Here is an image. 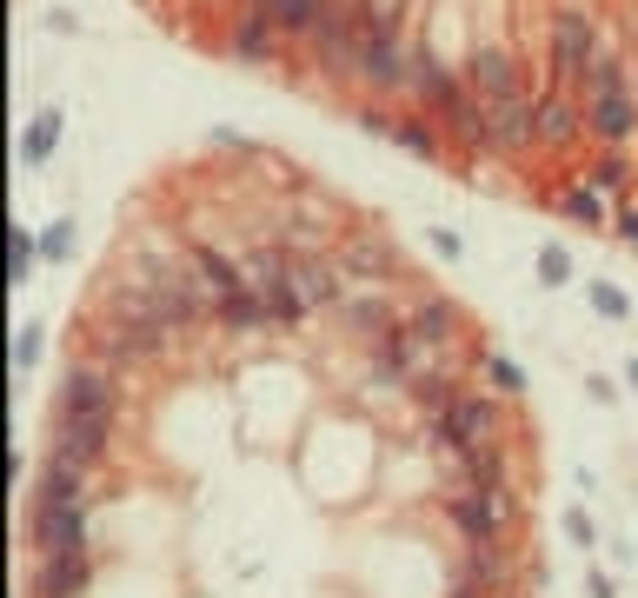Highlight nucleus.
Here are the masks:
<instances>
[{
    "label": "nucleus",
    "mask_w": 638,
    "mask_h": 598,
    "mask_svg": "<svg viewBox=\"0 0 638 598\" xmlns=\"http://www.w3.org/2000/svg\"><path fill=\"white\" fill-rule=\"evenodd\" d=\"M632 386H638V359H632Z\"/></svg>",
    "instance_id": "nucleus-36"
},
{
    "label": "nucleus",
    "mask_w": 638,
    "mask_h": 598,
    "mask_svg": "<svg viewBox=\"0 0 638 598\" xmlns=\"http://www.w3.org/2000/svg\"><path fill=\"white\" fill-rule=\"evenodd\" d=\"M419 446H426L433 459H446V453H459V446H506V413H499L493 393L459 386L446 406L419 413Z\"/></svg>",
    "instance_id": "nucleus-1"
},
{
    "label": "nucleus",
    "mask_w": 638,
    "mask_h": 598,
    "mask_svg": "<svg viewBox=\"0 0 638 598\" xmlns=\"http://www.w3.org/2000/svg\"><path fill=\"white\" fill-rule=\"evenodd\" d=\"M539 146V126H533V93H513V100H486V153H533Z\"/></svg>",
    "instance_id": "nucleus-12"
},
{
    "label": "nucleus",
    "mask_w": 638,
    "mask_h": 598,
    "mask_svg": "<svg viewBox=\"0 0 638 598\" xmlns=\"http://www.w3.org/2000/svg\"><path fill=\"white\" fill-rule=\"evenodd\" d=\"M107 453H113V419H60V413L47 419V459L93 473V466H107Z\"/></svg>",
    "instance_id": "nucleus-7"
},
{
    "label": "nucleus",
    "mask_w": 638,
    "mask_h": 598,
    "mask_svg": "<svg viewBox=\"0 0 638 598\" xmlns=\"http://www.w3.org/2000/svg\"><path fill=\"white\" fill-rule=\"evenodd\" d=\"M479 366H486V379H493V393H506V399H513V393L526 386V379H519V366H513V359H499V353H486Z\"/></svg>",
    "instance_id": "nucleus-28"
},
{
    "label": "nucleus",
    "mask_w": 638,
    "mask_h": 598,
    "mask_svg": "<svg viewBox=\"0 0 638 598\" xmlns=\"http://www.w3.org/2000/svg\"><path fill=\"white\" fill-rule=\"evenodd\" d=\"M253 7H260L286 40H306V33L320 27V13H326V0H253Z\"/></svg>",
    "instance_id": "nucleus-21"
},
{
    "label": "nucleus",
    "mask_w": 638,
    "mask_h": 598,
    "mask_svg": "<svg viewBox=\"0 0 638 598\" xmlns=\"http://www.w3.org/2000/svg\"><path fill=\"white\" fill-rule=\"evenodd\" d=\"M33 253H40V240H27V233L13 226V233H7V266H13V280L33 273Z\"/></svg>",
    "instance_id": "nucleus-26"
},
{
    "label": "nucleus",
    "mask_w": 638,
    "mask_h": 598,
    "mask_svg": "<svg viewBox=\"0 0 638 598\" xmlns=\"http://www.w3.org/2000/svg\"><path fill=\"white\" fill-rule=\"evenodd\" d=\"M33 553H93L80 506H33Z\"/></svg>",
    "instance_id": "nucleus-17"
},
{
    "label": "nucleus",
    "mask_w": 638,
    "mask_h": 598,
    "mask_svg": "<svg viewBox=\"0 0 638 598\" xmlns=\"http://www.w3.org/2000/svg\"><path fill=\"white\" fill-rule=\"evenodd\" d=\"M333 260H340L346 286H393V280L406 273L399 253H393V240H386V233H366V226H353V233L333 246Z\"/></svg>",
    "instance_id": "nucleus-8"
},
{
    "label": "nucleus",
    "mask_w": 638,
    "mask_h": 598,
    "mask_svg": "<svg viewBox=\"0 0 638 598\" xmlns=\"http://www.w3.org/2000/svg\"><path fill=\"white\" fill-rule=\"evenodd\" d=\"M606 53V33H599V13L586 0H559L553 7V87H586L593 60Z\"/></svg>",
    "instance_id": "nucleus-3"
},
{
    "label": "nucleus",
    "mask_w": 638,
    "mask_h": 598,
    "mask_svg": "<svg viewBox=\"0 0 638 598\" xmlns=\"http://www.w3.org/2000/svg\"><path fill=\"white\" fill-rule=\"evenodd\" d=\"M40 253H47V260H67V253H73V226H67V220H53V226L40 233Z\"/></svg>",
    "instance_id": "nucleus-29"
},
{
    "label": "nucleus",
    "mask_w": 638,
    "mask_h": 598,
    "mask_svg": "<svg viewBox=\"0 0 638 598\" xmlns=\"http://www.w3.org/2000/svg\"><path fill=\"white\" fill-rule=\"evenodd\" d=\"M593 306H599V313H606V320H626V313H632V306H626V293H619V286H593Z\"/></svg>",
    "instance_id": "nucleus-31"
},
{
    "label": "nucleus",
    "mask_w": 638,
    "mask_h": 598,
    "mask_svg": "<svg viewBox=\"0 0 638 598\" xmlns=\"http://www.w3.org/2000/svg\"><path fill=\"white\" fill-rule=\"evenodd\" d=\"M53 413L60 419H113L126 413V379L100 359H73L60 379H53Z\"/></svg>",
    "instance_id": "nucleus-4"
},
{
    "label": "nucleus",
    "mask_w": 638,
    "mask_h": 598,
    "mask_svg": "<svg viewBox=\"0 0 638 598\" xmlns=\"http://www.w3.org/2000/svg\"><path fill=\"white\" fill-rule=\"evenodd\" d=\"M539 280L546 286H566L573 280V253L566 246H539Z\"/></svg>",
    "instance_id": "nucleus-27"
},
{
    "label": "nucleus",
    "mask_w": 638,
    "mask_h": 598,
    "mask_svg": "<svg viewBox=\"0 0 638 598\" xmlns=\"http://www.w3.org/2000/svg\"><path fill=\"white\" fill-rule=\"evenodd\" d=\"M612 226H619V240H626V246H638V206H619V220H612Z\"/></svg>",
    "instance_id": "nucleus-33"
},
{
    "label": "nucleus",
    "mask_w": 638,
    "mask_h": 598,
    "mask_svg": "<svg viewBox=\"0 0 638 598\" xmlns=\"http://www.w3.org/2000/svg\"><path fill=\"white\" fill-rule=\"evenodd\" d=\"M340 326H346V339H353L359 353H373V346H386V339L406 326V306H399L386 286H353V293L340 300Z\"/></svg>",
    "instance_id": "nucleus-5"
},
{
    "label": "nucleus",
    "mask_w": 638,
    "mask_h": 598,
    "mask_svg": "<svg viewBox=\"0 0 638 598\" xmlns=\"http://www.w3.org/2000/svg\"><path fill=\"white\" fill-rule=\"evenodd\" d=\"M566 526H573V539H579V546H593V539H599V533H593V519H586V513H573V519H566Z\"/></svg>",
    "instance_id": "nucleus-34"
},
{
    "label": "nucleus",
    "mask_w": 638,
    "mask_h": 598,
    "mask_svg": "<svg viewBox=\"0 0 638 598\" xmlns=\"http://www.w3.org/2000/svg\"><path fill=\"white\" fill-rule=\"evenodd\" d=\"M439 513H446V526H453V539L466 553H506V539L519 526V493L513 486H499V493H446Z\"/></svg>",
    "instance_id": "nucleus-2"
},
{
    "label": "nucleus",
    "mask_w": 638,
    "mask_h": 598,
    "mask_svg": "<svg viewBox=\"0 0 638 598\" xmlns=\"http://www.w3.org/2000/svg\"><path fill=\"white\" fill-rule=\"evenodd\" d=\"M346 293L353 286H346V273H340V260L326 246H293V300H300L306 320L313 313H340Z\"/></svg>",
    "instance_id": "nucleus-6"
},
{
    "label": "nucleus",
    "mask_w": 638,
    "mask_h": 598,
    "mask_svg": "<svg viewBox=\"0 0 638 598\" xmlns=\"http://www.w3.org/2000/svg\"><path fill=\"white\" fill-rule=\"evenodd\" d=\"M559 206H566V220H579V226H606V200H599V186H566Z\"/></svg>",
    "instance_id": "nucleus-23"
},
{
    "label": "nucleus",
    "mask_w": 638,
    "mask_h": 598,
    "mask_svg": "<svg viewBox=\"0 0 638 598\" xmlns=\"http://www.w3.org/2000/svg\"><path fill=\"white\" fill-rule=\"evenodd\" d=\"M533 126H539V146H573L579 140V126H586V100L573 93V87H539L533 93Z\"/></svg>",
    "instance_id": "nucleus-15"
},
{
    "label": "nucleus",
    "mask_w": 638,
    "mask_h": 598,
    "mask_svg": "<svg viewBox=\"0 0 638 598\" xmlns=\"http://www.w3.org/2000/svg\"><path fill=\"white\" fill-rule=\"evenodd\" d=\"M93 586V553H33L27 598H87Z\"/></svg>",
    "instance_id": "nucleus-11"
},
{
    "label": "nucleus",
    "mask_w": 638,
    "mask_h": 598,
    "mask_svg": "<svg viewBox=\"0 0 638 598\" xmlns=\"http://www.w3.org/2000/svg\"><path fill=\"white\" fill-rule=\"evenodd\" d=\"M53 146H60V113H40V120L27 126V140H20V153H27V160L40 166V160H47Z\"/></svg>",
    "instance_id": "nucleus-24"
},
{
    "label": "nucleus",
    "mask_w": 638,
    "mask_h": 598,
    "mask_svg": "<svg viewBox=\"0 0 638 598\" xmlns=\"http://www.w3.org/2000/svg\"><path fill=\"white\" fill-rule=\"evenodd\" d=\"M213 326H226V333H266V326H280V320H273V300L246 286V293H233L226 306H213Z\"/></svg>",
    "instance_id": "nucleus-20"
},
{
    "label": "nucleus",
    "mask_w": 638,
    "mask_h": 598,
    "mask_svg": "<svg viewBox=\"0 0 638 598\" xmlns=\"http://www.w3.org/2000/svg\"><path fill=\"white\" fill-rule=\"evenodd\" d=\"M406 326H413L419 339H433V346H459V339H466V313H459L446 293H413V300H406Z\"/></svg>",
    "instance_id": "nucleus-18"
},
{
    "label": "nucleus",
    "mask_w": 638,
    "mask_h": 598,
    "mask_svg": "<svg viewBox=\"0 0 638 598\" xmlns=\"http://www.w3.org/2000/svg\"><path fill=\"white\" fill-rule=\"evenodd\" d=\"M406 93H413L433 120H446V113H453L473 87H466V73H459V67H446V60L419 40V47H413V80H406Z\"/></svg>",
    "instance_id": "nucleus-9"
},
{
    "label": "nucleus",
    "mask_w": 638,
    "mask_h": 598,
    "mask_svg": "<svg viewBox=\"0 0 638 598\" xmlns=\"http://www.w3.org/2000/svg\"><path fill=\"white\" fill-rule=\"evenodd\" d=\"M33 506H93V473H73V466H60V459H47V473H40V486H33Z\"/></svg>",
    "instance_id": "nucleus-19"
},
{
    "label": "nucleus",
    "mask_w": 638,
    "mask_h": 598,
    "mask_svg": "<svg viewBox=\"0 0 638 598\" xmlns=\"http://www.w3.org/2000/svg\"><path fill=\"white\" fill-rule=\"evenodd\" d=\"M359 126H366V133H393V126H399V113H393V107H379V100H366V107H359Z\"/></svg>",
    "instance_id": "nucleus-30"
},
{
    "label": "nucleus",
    "mask_w": 638,
    "mask_h": 598,
    "mask_svg": "<svg viewBox=\"0 0 638 598\" xmlns=\"http://www.w3.org/2000/svg\"><path fill=\"white\" fill-rule=\"evenodd\" d=\"M586 133L606 146V153H626L638 133V93L632 87H612V93H586Z\"/></svg>",
    "instance_id": "nucleus-13"
},
{
    "label": "nucleus",
    "mask_w": 638,
    "mask_h": 598,
    "mask_svg": "<svg viewBox=\"0 0 638 598\" xmlns=\"http://www.w3.org/2000/svg\"><path fill=\"white\" fill-rule=\"evenodd\" d=\"M13 359H20V366H33V359H40V326H20V346H13Z\"/></svg>",
    "instance_id": "nucleus-32"
},
{
    "label": "nucleus",
    "mask_w": 638,
    "mask_h": 598,
    "mask_svg": "<svg viewBox=\"0 0 638 598\" xmlns=\"http://www.w3.org/2000/svg\"><path fill=\"white\" fill-rule=\"evenodd\" d=\"M632 93H638V60H632Z\"/></svg>",
    "instance_id": "nucleus-35"
},
{
    "label": "nucleus",
    "mask_w": 638,
    "mask_h": 598,
    "mask_svg": "<svg viewBox=\"0 0 638 598\" xmlns=\"http://www.w3.org/2000/svg\"><path fill=\"white\" fill-rule=\"evenodd\" d=\"M186 260H193V280H200V293H206L213 306H226L233 293H246L240 253H226V246H213V240H186Z\"/></svg>",
    "instance_id": "nucleus-16"
},
{
    "label": "nucleus",
    "mask_w": 638,
    "mask_h": 598,
    "mask_svg": "<svg viewBox=\"0 0 638 598\" xmlns=\"http://www.w3.org/2000/svg\"><path fill=\"white\" fill-rule=\"evenodd\" d=\"M226 47H233V60H246V67H280V53H286V33L246 0L233 20H226Z\"/></svg>",
    "instance_id": "nucleus-14"
},
{
    "label": "nucleus",
    "mask_w": 638,
    "mask_h": 598,
    "mask_svg": "<svg viewBox=\"0 0 638 598\" xmlns=\"http://www.w3.org/2000/svg\"><path fill=\"white\" fill-rule=\"evenodd\" d=\"M626 180H632V166H626V153H606V160L593 166V186H599V193H626Z\"/></svg>",
    "instance_id": "nucleus-25"
},
{
    "label": "nucleus",
    "mask_w": 638,
    "mask_h": 598,
    "mask_svg": "<svg viewBox=\"0 0 638 598\" xmlns=\"http://www.w3.org/2000/svg\"><path fill=\"white\" fill-rule=\"evenodd\" d=\"M459 73H466V87H473L479 100H513V93H526V87H519V53H513L506 40H473V53L459 60Z\"/></svg>",
    "instance_id": "nucleus-10"
},
{
    "label": "nucleus",
    "mask_w": 638,
    "mask_h": 598,
    "mask_svg": "<svg viewBox=\"0 0 638 598\" xmlns=\"http://www.w3.org/2000/svg\"><path fill=\"white\" fill-rule=\"evenodd\" d=\"M393 140H399V146H406L413 160H446V133L433 126V113H399Z\"/></svg>",
    "instance_id": "nucleus-22"
}]
</instances>
